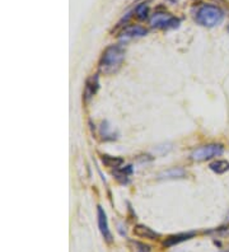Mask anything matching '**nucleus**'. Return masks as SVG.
I'll return each mask as SVG.
<instances>
[{
	"mask_svg": "<svg viewBox=\"0 0 229 252\" xmlns=\"http://www.w3.org/2000/svg\"><path fill=\"white\" fill-rule=\"evenodd\" d=\"M150 26L159 30H171L180 26V19L168 14V13H156L150 18Z\"/></svg>",
	"mask_w": 229,
	"mask_h": 252,
	"instance_id": "20e7f679",
	"label": "nucleus"
},
{
	"mask_svg": "<svg viewBox=\"0 0 229 252\" xmlns=\"http://www.w3.org/2000/svg\"><path fill=\"white\" fill-rule=\"evenodd\" d=\"M98 90V78L97 77H92L87 80V86H86V93L87 97H92L95 95L96 92Z\"/></svg>",
	"mask_w": 229,
	"mask_h": 252,
	"instance_id": "9b49d317",
	"label": "nucleus"
},
{
	"mask_svg": "<svg viewBox=\"0 0 229 252\" xmlns=\"http://www.w3.org/2000/svg\"><path fill=\"white\" fill-rule=\"evenodd\" d=\"M210 169L213 172L218 173V175H222V173L227 172L229 169V162L224 159L215 160V162H213L210 164Z\"/></svg>",
	"mask_w": 229,
	"mask_h": 252,
	"instance_id": "9d476101",
	"label": "nucleus"
},
{
	"mask_svg": "<svg viewBox=\"0 0 229 252\" xmlns=\"http://www.w3.org/2000/svg\"><path fill=\"white\" fill-rule=\"evenodd\" d=\"M195 236V232H187V233H180V234H173V236L167 237L163 242L165 247H173L176 245L181 242H185V241L190 240V238H193Z\"/></svg>",
	"mask_w": 229,
	"mask_h": 252,
	"instance_id": "0eeeda50",
	"label": "nucleus"
},
{
	"mask_svg": "<svg viewBox=\"0 0 229 252\" xmlns=\"http://www.w3.org/2000/svg\"><path fill=\"white\" fill-rule=\"evenodd\" d=\"M195 19L198 25L202 26V27H217L223 22L224 12L220 9L219 6L205 4V5L200 6L197 9Z\"/></svg>",
	"mask_w": 229,
	"mask_h": 252,
	"instance_id": "f03ea898",
	"label": "nucleus"
},
{
	"mask_svg": "<svg viewBox=\"0 0 229 252\" xmlns=\"http://www.w3.org/2000/svg\"><path fill=\"white\" fill-rule=\"evenodd\" d=\"M224 152L223 145L220 144H208L202 145V147L196 148L195 151L191 153V158L196 162H204V160H209L211 158L219 157Z\"/></svg>",
	"mask_w": 229,
	"mask_h": 252,
	"instance_id": "7ed1b4c3",
	"label": "nucleus"
},
{
	"mask_svg": "<svg viewBox=\"0 0 229 252\" xmlns=\"http://www.w3.org/2000/svg\"><path fill=\"white\" fill-rule=\"evenodd\" d=\"M102 163H103L106 167H110V168H119L124 163V159L120 157H112V156H107V154H103L101 157Z\"/></svg>",
	"mask_w": 229,
	"mask_h": 252,
	"instance_id": "1a4fd4ad",
	"label": "nucleus"
},
{
	"mask_svg": "<svg viewBox=\"0 0 229 252\" xmlns=\"http://www.w3.org/2000/svg\"><path fill=\"white\" fill-rule=\"evenodd\" d=\"M148 33V31L141 26H128L122 32V37L125 38H135V37H143Z\"/></svg>",
	"mask_w": 229,
	"mask_h": 252,
	"instance_id": "6e6552de",
	"label": "nucleus"
},
{
	"mask_svg": "<svg viewBox=\"0 0 229 252\" xmlns=\"http://www.w3.org/2000/svg\"><path fill=\"white\" fill-rule=\"evenodd\" d=\"M161 176H164L163 179H182L183 176H185V171H183V169L172 168L169 169V171H165V172Z\"/></svg>",
	"mask_w": 229,
	"mask_h": 252,
	"instance_id": "f8f14e48",
	"label": "nucleus"
},
{
	"mask_svg": "<svg viewBox=\"0 0 229 252\" xmlns=\"http://www.w3.org/2000/svg\"><path fill=\"white\" fill-rule=\"evenodd\" d=\"M132 233L139 238H147V240H158L161 234L157 233L156 231H153L152 228L144 224H137L135 225L132 229Z\"/></svg>",
	"mask_w": 229,
	"mask_h": 252,
	"instance_id": "423d86ee",
	"label": "nucleus"
},
{
	"mask_svg": "<svg viewBox=\"0 0 229 252\" xmlns=\"http://www.w3.org/2000/svg\"><path fill=\"white\" fill-rule=\"evenodd\" d=\"M132 245L137 247V249H135V251H136V252H149L150 251L149 246H147V245H144V243L132 242Z\"/></svg>",
	"mask_w": 229,
	"mask_h": 252,
	"instance_id": "4468645a",
	"label": "nucleus"
},
{
	"mask_svg": "<svg viewBox=\"0 0 229 252\" xmlns=\"http://www.w3.org/2000/svg\"><path fill=\"white\" fill-rule=\"evenodd\" d=\"M97 220L98 228H99L102 237H103L106 242L111 243L113 241V236L110 231V225H108V220H107V214L102 209V206H97Z\"/></svg>",
	"mask_w": 229,
	"mask_h": 252,
	"instance_id": "39448f33",
	"label": "nucleus"
},
{
	"mask_svg": "<svg viewBox=\"0 0 229 252\" xmlns=\"http://www.w3.org/2000/svg\"><path fill=\"white\" fill-rule=\"evenodd\" d=\"M125 59V50L120 45H111L103 51L99 60V71L104 75H111L119 71Z\"/></svg>",
	"mask_w": 229,
	"mask_h": 252,
	"instance_id": "f257e3e1",
	"label": "nucleus"
},
{
	"mask_svg": "<svg viewBox=\"0 0 229 252\" xmlns=\"http://www.w3.org/2000/svg\"><path fill=\"white\" fill-rule=\"evenodd\" d=\"M148 13H149V6H148V4L143 3L136 6V16L140 19L147 18Z\"/></svg>",
	"mask_w": 229,
	"mask_h": 252,
	"instance_id": "ddd939ff",
	"label": "nucleus"
}]
</instances>
